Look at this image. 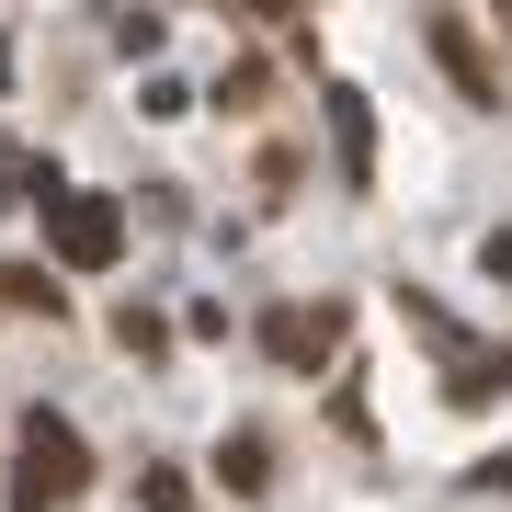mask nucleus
<instances>
[{"label":"nucleus","instance_id":"f257e3e1","mask_svg":"<svg viewBox=\"0 0 512 512\" xmlns=\"http://www.w3.org/2000/svg\"><path fill=\"white\" fill-rule=\"evenodd\" d=\"M46 239H57V262L103 274V262L126 251V217H114V194H46Z\"/></svg>","mask_w":512,"mask_h":512},{"label":"nucleus","instance_id":"f03ea898","mask_svg":"<svg viewBox=\"0 0 512 512\" xmlns=\"http://www.w3.org/2000/svg\"><path fill=\"white\" fill-rule=\"evenodd\" d=\"M69 490H80V433L69 421H23V490H12V512H46Z\"/></svg>","mask_w":512,"mask_h":512},{"label":"nucleus","instance_id":"7ed1b4c3","mask_svg":"<svg viewBox=\"0 0 512 512\" xmlns=\"http://www.w3.org/2000/svg\"><path fill=\"white\" fill-rule=\"evenodd\" d=\"M319 342H330V319H274V353H285V365H308Z\"/></svg>","mask_w":512,"mask_h":512},{"label":"nucleus","instance_id":"20e7f679","mask_svg":"<svg viewBox=\"0 0 512 512\" xmlns=\"http://www.w3.org/2000/svg\"><path fill=\"white\" fill-rule=\"evenodd\" d=\"M262 12H285V0H262Z\"/></svg>","mask_w":512,"mask_h":512}]
</instances>
